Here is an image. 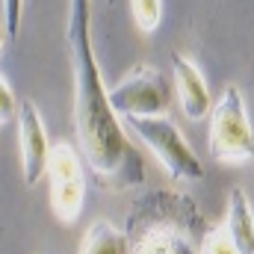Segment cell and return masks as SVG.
I'll use <instances>...</instances> for the list:
<instances>
[{
	"label": "cell",
	"mask_w": 254,
	"mask_h": 254,
	"mask_svg": "<svg viewBox=\"0 0 254 254\" xmlns=\"http://www.w3.org/2000/svg\"><path fill=\"white\" fill-rule=\"evenodd\" d=\"M65 39L74 74V130L83 160L110 190L145 184V160L110 104V89L92 51V0H68Z\"/></svg>",
	"instance_id": "6da1fadb"
},
{
	"label": "cell",
	"mask_w": 254,
	"mask_h": 254,
	"mask_svg": "<svg viewBox=\"0 0 254 254\" xmlns=\"http://www.w3.org/2000/svg\"><path fill=\"white\" fill-rule=\"evenodd\" d=\"M195 228H201V216L187 195L151 192L130 207L125 234L130 254H201L192 243Z\"/></svg>",
	"instance_id": "7a4b0ae2"
},
{
	"label": "cell",
	"mask_w": 254,
	"mask_h": 254,
	"mask_svg": "<svg viewBox=\"0 0 254 254\" xmlns=\"http://www.w3.org/2000/svg\"><path fill=\"white\" fill-rule=\"evenodd\" d=\"M127 130L160 160V166L166 169V175L172 181H184L195 184L204 178V163L201 157L192 151L187 136L181 133V127L175 125L169 116H148V119H125Z\"/></svg>",
	"instance_id": "3957f363"
},
{
	"label": "cell",
	"mask_w": 254,
	"mask_h": 254,
	"mask_svg": "<svg viewBox=\"0 0 254 254\" xmlns=\"http://www.w3.org/2000/svg\"><path fill=\"white\" fill-rule=\"evenodd\" d=\"M210 154L219 163H246L254 160V127L237 86H228L210 113Z\"/></svg>",
	"instance_id": "277c9868"
},
{
	"label": "cell",
	"mask_w": 254,
	"mask_h": 254,
	"mask_svg": "<svg viewBox=\"0 0 254 254\" xmlns=\"http://www.w3.org/2000/svg\"><path fill=\"white\" fill-rule=\"evenodd\" d=\"M48 187H51V210L54 216L71 225L83 213L86 201V178H83V163L80 151L68 142L51 145V160H48Z\"/></svg>",
	"instance_id": "5b68a950"
},
{
	"label": "cell",
	"mask_w": 254,
	"mask_h": 254,
	"mask_svg": "<svg viewBox=\"0 0 254 254\" xmlns=\"http://www.w3.org/2000/svg\"><path fill=\"white\" fill-rule=\"evenodd\" d=\"M110 104L122 119H148V116H166L169 104H172V92L166 77L151 68V65H139L127 74L125 80H119L110 89Z\"/></svg>",
	"instance_id": "8992f818"
},
{
	"label": "cell",
	"mask_w": 254,
	"mask_h": 254,
	"mask_svg": "<svg viewBox=\"0 0 254 254\" xmlns=\"http://www.w3.org/2000/svg\"><path fill=\"white\" fill-rule=\"evenodd\" d=\"M15 122H18L24 181H27V187H36L48 175V160H51V142H48V133H45V122H42L39 107L33 101H21Z\"/></svg>",
	"instance_id": "52a82bcc"
},
{
	"label": "cell",
	"mask_w": 254,
	"mask_h": 254,
	"mask_svg": "<svg viewBox=\"0 0 254 254\" xmlns=\"http://www.w3.org/2000/svg\"><path fill=\"white\" fill-rule=\"evenodd\" d=\"M172 83H175V95H178L187 119L201 122L213 113V98H210V89H207L201 68L178 51L172 54Z\"/></svg>",
	"instance_id": "ba28073f"
},
{
	"label": "cell",
	"mask_w": 254,
	"mask_h": 254,
	"mask_svg": "<svg viewBox=\"0 0 254 254\" xmlns=\"http://www.w3.org/2000/svg\"><path fill=\"white\" fill-rule=\"evenodd\" d=\"M222 228L240 254H254V207L243 187H234L228 195V213Z\"/></svg>",
	"instance_id": "9c48e42d"
},
{
	"label": "cell",
	"mask_w": 254,
	"mask_h": 254,
	"mask_svg": "<svg viewBox=\"0 0 254 254\" xmlns=\"http://www.w3.org/2000/svg\"><path fill=\"white\" fill-rule=\"evenodd\" d=\"M130 252H133L130 237L107 219L92 222L86 228L83 240H80V249H77V254H130Z\"/></svg>",
	"instance_id": "30bf717a"
},
{
	"label": "cell",
	"mask_w": 254,
	"mask_h": 254,
	"mask_svg": "<svg viewBox=\"0 0 254 254\" xmlns=\"http://www.w3.org/2000/svg\"><path fill=\"white\" fill-rule=\"evenodd\" d=\"M130 12L142 33H154L163 21V0H130Z\"/></svg>",
	"instance_id": "8fae6325"
},
{
	"label": "cell",
	"mask_w": 254,
	"mask_h": 254,
	"mask_svg": "<svg viewBox=\"0 0 254 254\" xmlns=\"http://www.w3.org/2000/svg\"><path fill=\"white\" fill-rule=\"evenodd\" d=\"M201 254H240L225 228H207L201 237Z\"/></svg>",
	"instance_id": "7c38bea8"
},
{
	"label": "cell",
	"mask_w": 254,
	"mask_h": 254,
	"mask_svg": "<svg viewBox=\"0 0 254 254\" xmlns=\"http://www.w3.org/2000/svg\"><path fill=\"white\" fill-rule=\"evenodd\" d=\"M18 98H15V92H12V86L0 77V125H6V122H12V119H18Z\"/></svg>",
	"instance_id": "4fadbf2b"
},
{
	"label": "cell",
	"mask_w": 254,
	"mask_h": 254,
	"mask_svg": "<svg viewBox=\"0 0 254 254\" xmlns=\"http://www.w3.org/2000/svg\"><path fill=\"white\" fill-rule=\"evenodd\" d=\"M21 12H24V0H3V24L9 39H15L21 30Z\"/></svg>",
	"instance_id": "5bb4252c"
},
{
	"label": "cell",
	"mask_w": 254,
	"mask_h": 254,
	"mask_svg": "<svg viewBox=\"0 0 254 254\" xmlns=\"http://www.w3.org/2000/svg\"><path fill=\"white\" fill-rule=\"evenodd\" d=\"M9 33H6V24H3V18H0V48H3V39H6Z\"/></svg>",
	"instance_id": "9a60e30c"
}]
</instances>
